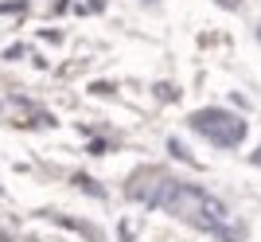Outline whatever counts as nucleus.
Here are the masks:
<instances>
[{
    "label": "nucleus",
    "mask_w": 261,
    "mask_h": 242,
    "mask_svg": "<svg viewBox=\"0 0 261 242\" xmlns=\"http://www.w3.org/2000/svg\"><path fill=\"white\" fill-rule=\"evenodd\" d=\"M250 160H253V164H257V168H261V149H257V153H253V156H250Z\"/></svg>",
    "instance_id": "obj_4"
},
{
    "label": "nucleus",
    "mask_w": 261,
    "mask_h": 242,
    "mask_svg": "<svg viewBox=\"0 0 261 242\" xmlns=\"http://www.w3.org/2000/svg\"><path fill=\"white\" fill-rule=\"evenodd\" d=\"M168 211H172L175 219H184L187 227H195V231H207V234H215V238H222V242H242V227L230 223L226 203L215 199L211 191H203L199 184H184V180H179Z\"/></svg>",
    "instance_id": "obj_1"
},
{
    "label": "nucleus",
    "mask_w": 261,
    "mask_h": 242,
    "mask_svg": "<svg viewBox=\"0 0 261 242\" xmlns=\"http://www.w3.org/2000/svg\"><path fill=\"white\" fill-rule=\"evenodd\" d=\"M191 129L203 133L211 144H218V149H234V144L246 141V121L238 117V113L230 110H199L191 113Z\"/></svg>",
    "instance_id": "obj_3"
},
{
    "label": "nucleus",
    "mask_w": 261,
    "mask_h": 242,
    "mask_svg": "<svg viewBox=\"0 0 261 242\" xmlns=\"http://www.w3.org/2000/svg\"><path fill=\"white\" fill-rule=\"evenodd\" d=\"M175 187H179V180L168 172V168H137V176L125 180V196L133 199V203H141V207H164L168 211V203H172Z\"/></svg>",
    "instance_id": "obj_2"
}]
</instances>
